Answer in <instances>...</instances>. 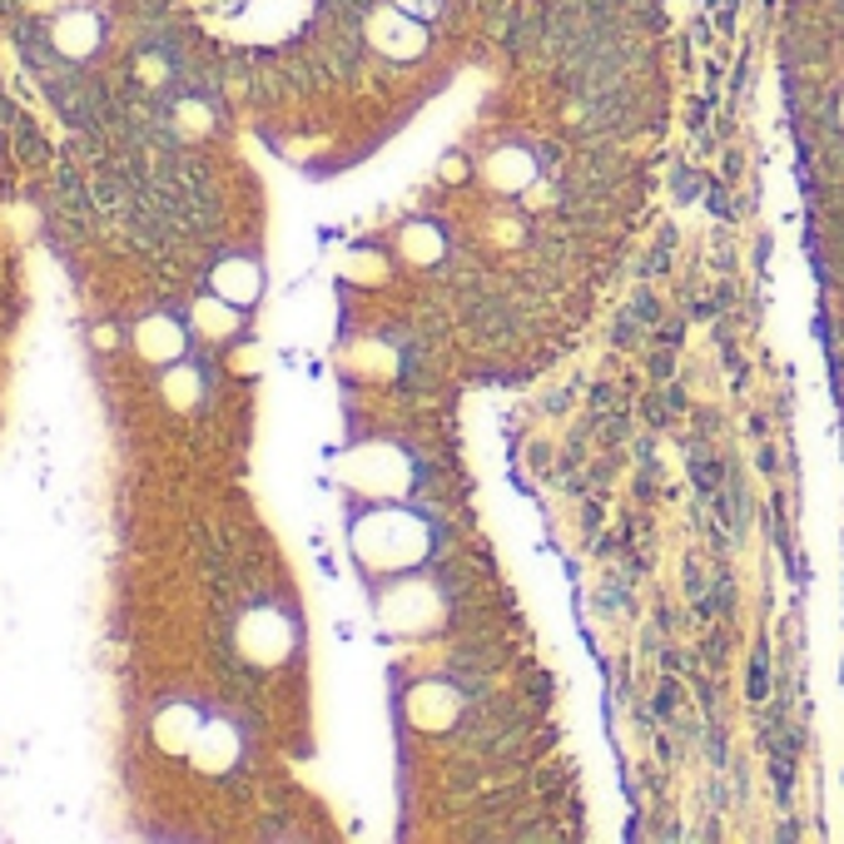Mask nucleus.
<instances>
[{
    "label": "nucleus",
    "instance_id": "nucleus-12",
    "mask_svg": "<svg viewBox=\"0 0 844 844\" xmlns=\"http://www.w3.org/2000/svg\"><path fill=\"white\" fill-rule=\"evenodd\" d=\"M840 119H844V105H840Z\"/></svg>",
    "mask_w": 844,
    "mask_h": 844
},
{
    "label": "nucleus",
    "instance_id": "nucleus-4",
    "mask_svg": "<svg viewBox=\"0 0 844 844\" xmlns=\"http://www.w3.org/2000/svg\"><path fill=\"white\" fill-rule=\"evenodd\" d=\"M373 45L393 60H413L427 50V30L417 15H407L403 6H393V10H383V15H373Z\"/></svg>",
    "mask_w": 844,
    "mask_h": 844
},
{
    "label": "nucleus",
    "instance_id": "nucleus-11",
    "mask_svg": "<svg viewBox=\"0 0 844 844\" xmlns=\"http://www.w3.org/2000/svg\"><path fill=\"white\" fill-rule=\"evenodd\" d=\"M393 6H403L407 15H417V20H432L437 10H442V0H393Z\"/></svg>",
    "mask_w": 844,
    "mask_h": 844
},
{
    "label": "nucleus",
    "instance_id": "nucleus-8",
    "mask_svg": "<svg viewBox=\"0 0 844 844\" xmlns=\"http://www.w3.org/2000/svg\"><path fill=\"white\" fill-rule=\"evenodd\" d=\"M397 248H403L407 264H437L447 244H442V228H437V224H423V218H417V224H403V234H397Z\"/></svg>",
    "mask_w": 844,
    "mask_h": 844
},
{
    "label": "nucleus",
    "instance_id": "nucleus-6",
    "mask_svg": "<svg viewBox=\"0 0 844 844\" xmlns=\"http://www.w3.org/2000/svg\"><path fill=\"white\" fill-rule=\"evenodd\" d=\"M214 288L228 298V303H254L258 288H264V274H258V264H248V258H224V264L214 268Z\"/></svg>",
    "mask_w": 844,
    "mask_h": 844
},
{
    "label": "nucleus",
    "instance_id": "nucleus-9",
    "mask_svg": "<svg viewBox=\"0 0 844 844\" xmlns=\"http://www.w3.org/2000/svg\"><path fill=\"white\" fill-rule=\"evenodd\" d=\"M199 765H209V770H224L228 760H234V750H238V740H234V730L228 725H209L204 735H199Z\"/></svg>",
    "mask_w": 844,
    "mask_h": 844
},
{
    "label": "nucleus",
    "instance_id": "nucleus-1",
    "mask_svg": "<svg viewBox=\"0 0 844 844\" xmlns=\"http://www.w3.org/2000/svg\"><path fill=\"white\" fill-rule=\"evenodd\" d=\"M427 522L407 506H377L357 522V556L367 566H383V571H397V566H413L427 556Z\"/></svg>",
    "mask_w": 844,
    "mask_h": 844
},
{
    "label": "nucleus",
    "instance_id": "nucleus-5",
    "mask_svg": "<svg viewBox=\"0 0 844 844\" xmlns=\"http://www.w3.org/2000/svg\"><path fill=\"white\" fill-rule=\"evenodd\" d=\"M482 179L496 189V194H522V189L536 179V154L522 145H502L496 154H487Z\"/></svg>",
    "mask_w": 844,
    "mask_h": 844
},
{
    "label": "nucleus",
    "instance_id": "nucleus-7",
    "mask_svg": "<svg viewBox=\"0 0 844 844\" xmlns=\"http://www.w3.org/2000/svg\"><path fill=\"white\" fill-rule=\"evenodd\" d=\"M407 715L417 725H427V730H437V725H447L457 715V695L447 685H417L413 701H407Z\"/></svg>",
    "mask_w": 844,
    "mask_h": 844
},
{
    "label": "nucleus",
    "instance_id": "nucleus-2",
    "mask_svg": "<svg viewBox=\"0 0 844 844\" xmlns=\"http://www.w3.org/2000/svg\"><path fill=\"white\" fill-rule=\"evenodd\" d=\"M348 477L373 496H397V492H407V482H413V467H407V457L397 452V447L377 442V447H363V452L348 462Z\"/></svg>",
    "mask_w": 844,
    "mask_h": 844
},
{
    "label": "nucleus",
    "instance_id": "nucleus-3",
    "mask_svg": "<svg viewBox=\"0 0 844 844\" xmlns=\"http://www.w3.org/2000/svg\"><path fill=\"white\" fill-rule=\"evenodd\" d=\"M238 645H244L248 661L274 665V661H284L288 645H293V626H288L278 611H254L244 626H238Z\"/></svg>",
    "mask_w": 844,
    "mask_h": 844
},
{
    "label": "nucleus",
    "instance_id": "nucleus-10",
    "mask_svg": "<svg viewBox=\"0 0 844 844\" xmlns=\"http://www.w3.org/2000/svg\"><path fill=\"white\" fill-rule=\"evenodd\" d=\"M179 343H184V333H179L169 318H154V323L145 328V353H154V357H174L179 353Z\"/></svg>",
    "mask_w": 844,
    "mask_h": 844
}]
</instances>
